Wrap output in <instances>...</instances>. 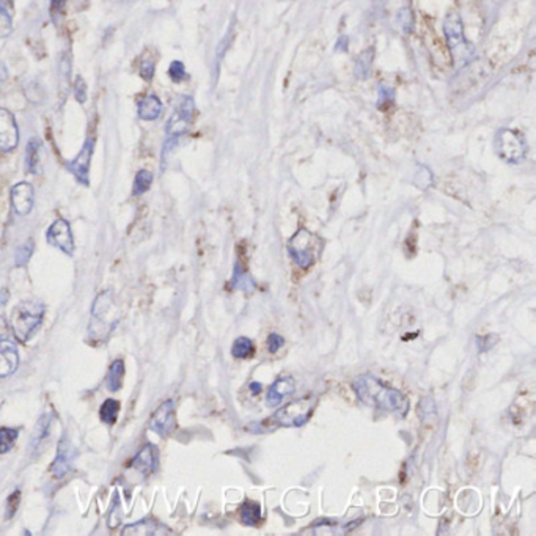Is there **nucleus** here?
Here are the masks:
<instances>
[{
  "mask_svg": "<svg viewBox=\"0 0 536 536\" xmlns=\"http://www.w3.org/2000/svg\"><path fill=\"white\" fill-rule=\"evenodd\" d=\"M443 30H445L448 48L452 50L454 66H464L474 57V48L467 41L463 21H461L458 13H450L447 16L445 22H443Z\"/></svg>",
  "mask_w": 536,
  "mask_h": 536,
  "instance_id": "4",
  "label": "nucleus"
},
{
  "mask_svg": "<svg viewBox=\"0 0 536 536\" xmlns=\"http://www.w3.org/2000/svg\"><path fill=\"white\" fill-rule=\"evenodd\" d=\"M46 238H48L50 246L57 247V249L65 253V255L73 257L76 246H74L71 227H69V223L65 219H57L49 227L48 233H46Z\"/></svg>",
  "mask_w": 536,
  "mask_h": 536,
  "instance_id": "9",
  "label": "nucleus"
},
{
  "mask_svg": "<svg viewBox=\"0 0 536 536\" xmlns=\"http://www.w3.org/2000/svg\"><path fill=\"white\" fill-rule=\"evenodd\" d=\"M44 307L38 302H21L11 315V329L16 340L27 343L38 332L43 322Z\"/></svg>",
  "mask_w": 536,
  "mask_h": 536,
  "instance_id": "3",
  "label": "nucleus"
},
{
  "mask_svg": "<svg viewBox=\"0 0 536 536\" xmlns=\"http://www.w3.org/2000/svg\"><path fill=\"white\" fill-rule=\"evenodd\" d=\"M19 142V129L15 115L0 107V151L10 153Z\"/></svg>",
  "mask_w": 536,
  "mask_h": 536,
  "instance_id": "12",
  "label": "nucleus"
},
{
  "mask_svg": "<svg viewBox=\"0 0 536 536\" xmlns=\"http://www.w3.org/2000/svg\"><path fill=\"white\" fill-rule=\"evenodd\" d=\"M13 30V21H11V16L7 11V8L3 5H0V39L8 37V35Z\"/></svg>",
  "mask_w": 536,
  "mask_h": 536,
  "instance_id": "31",
  "label": "nucleus"
},
{
  "mask_svg": "<svg viewBox=\"0 0 536 536\" xmlns=\"http://www.w3.org/2000/svg\"><path fill=\"white\" fill-rule=\"evenodd\" d=\"M357 396L365 405L376 406L390 412L406 414L407 403L400 390H395L373 376H362L354 382Z\"/></svg>",
  "mask_w": 536,
  "mask_h": 536,
  "instance_id": "1",
  "label": "nucleus"
},
{
  "mask_svg": "<svg viewBox=\"0 0 536 536\" xmlns=\"http://www.w3.org/2000/svg\"><path fill=\"white\" fill-rule=\"evenodd\" d=\"M19 365V354H17L16 344L10 340L0 342V378H7L13 374Z\"/></svg>",
  "mask_w": 536,
  "mask_h": 536,
  "instance_id": "15",
  "label": "nucleus"
},
{
  "mask_svg": "<svg viewBox=\"0 0 536 536\" xmlns=\"http://www.w3.org/2000/svg\"><path fill=\"white\" fill-rule=\"evenodd\" d=\"M261 384H259V382H252L250 384V390H252V394H259V391H261Z\"/></svg>",
  "mask_w": 536,
  "mask_h": 536,
  "instance_id": "41",
  "label": "nucleus"
},
{
  "mask_svg": "<svg viewBox=\"0 0 536 536\" xmlns=\"http://www.w3.org/2000/svg\"><path fill=\"white\" fill-rule=\"evenodd\" d=\"M335 50H348V38H340V41L335 46Z\"/></svg>",
  "mask_w": 536,
  "mask_h": 536,
  "instance_id": "40",
  "label": "nucleus"
},
{
  "mask_svg": "<svg viewBox=\"0 0 536 536\" xmlns=\"http://www.w3.org/2000/svg\"><path fill=\"white\" fill-rule=\"evenodd\" d=\"M151 184H153V173L148 172V170H140L136 175L134 187H132V194H134V195L145 194L147 190L151 187Z\"/></svg>",
  "mask_w": 536,
  "mask_h": 536,
  "instance_id": "29",
  "label": "nucleus"
},
{
  "mask_svg": "<svg viewBox=\"0 0 536 536\" xmlns=\"http://www.w3.org/2000/svg\"><path fill=\"white\" fill-rule=\"evenodd\" d=\"M169 76L173 80V82H181V80L186 79V68H184L183 62H173L169 69Z\"/></svg>",
  "mask_w": 536,
  "mask_h": 536,
  "instance_id": "32",
  "label": "nucleus"
},
{
  "mask_svg": "<svg viewBox=\"0 0 536 536\" xmlns=\"http://www.w3.org/2000/svg\"><path fill=\"white\" fill-rule=\"evenodd\" d=\"M120 316L115 307L111 291H102L95 299L91 307V318L89 324V335L93 342H106L118 326Z\"/></svg>",
  "mask_w": 536,
  "mask_h": 536,
  "instance_id": "2",
  "label": "nucleus"
},
{
  "mask_svg": "<svg viewBox=\"0 0 536 536\" xmlns=\"http://www.w3.org/2000/svg\"><path fill=\"white\" fill-rule=\"evenodd\" d=\"M394 102V91H391L390 89H384V86H380V91H379V107H384L389 106V104Z\"/></svg>",
  "mask_w": 536,
  "mask_h": 536,
  "instance_id": "38",
  "label": "nucleus"
},
{
  "mask_svg": "<svg viewBox=\"0 0 536 536\" xmlns=\"http://www.w3.org/2000/svg\"><path fill=\"white\" fill-rule=\"evenodd\" d=\"M39 149H41V142L38 138H32L30 142L27 143V149H26V164H27V170L30 173H37L38 167H39Z\"/></svg>",
  "mask_w": 536,
  "mask_h": 536,
  "instance_id": "22",
  "label": "nucleus"
},
{
  "mask_svg": "<svg viewBox=\"0 0 536 536\" xmlns=\"http://www.w3.org/2000/svg\"><path fill=\"white\" fill-rule=\"evenodd\" d=\"M318 250H320L318 238L305 228L299 230V232L291 238L290 244H288V252H290L293 261L302 269H307L315 263Z\"/></svg>",
  "mask_w": 536,
  "mask_h": 536,
  "instance_id": "5",
  "label": "nucleus"
},
{
  "mask_svg": "<svg viewBox=\"0 0 536 536\" xmlns=\"http://www.w3.org/2000/svg\"><path fill=\"white\" fill-rule=\"evenodd\" d=\"M233 286L238 288V290H242V291H252L253 288H255V281H253L252 277L241 268L239 263L234 266Z\"/></svg>",
  "mask_w": 536,
  "mask_h": 536,
  "instance_id": "24",
  "label": "nucleus"
},
{
  "mask_svg": "<svg viewBox=\"0 0 536 536\" xmlns=\"http://www.w3.org/2000/svg\"><path fill=\"white\" fill-rule=\"evenodd\" d=\"M19 436V429L16 428H0V454L8 453L15 447Z\"/></svg>",
  "mask_w": 536,
  "mask_h": 536,
  "instance_id": "28",
  "label": "nucleus"
},
{
  "mask_svg": "<svg viewBox=\"0 0 536 536\" xmlns=\"http://www.w3.org/2000/svg\"><path fill=\"white\" fill-rule=\"evenodd\" d=\"M118 412H120V403L117 400L104 401L101 409H100L101 420L106 425H113L115 422H117Z\"/></svg>",
  "mask_w": 536,
  "mask_h": 536,
  "instance_id": "25",
  "label": "nucleus"
},
{
  "mask_svg": "<svg viewBox=\"0 0 536 536\" xmlns=\"http://www.w3.org/2000/svg\"><path fill=\"white\" fill-rule=\"evenodd\" d=\"M50 423H52L50 415H49V414L43 415L41 420H39L38 425H37V428H35L33 436H32V443H30V447H32L33 450H37V448L39 447V443H41V442L46 439V436H48L49 428H50Z\"/></svg>",
  "mask_w": 536,
  "mask_h": 536,
  "instance_id": "23",
  "label": "nucleus"
},
{
  "mask_svg": "<svg viewBox=\"0 0 536 536\" xmlns=\"http://www.w3.org/2000/svg\"><path fill=\"white\" fill-rule=\"evenodd\" d=\"M131 467L140 472L143 477L151 475L158 467V448L151 443H147L140 452L136 454V458L131 461Z\"/></svg>",
  "mask_w": 536,
  "mask_h": 536,
  "instance_id": "14",
  "label": "nucleus"
},
{
  "mask_svg": "<svg viewBox=\"0 0 536 536\" xmlns=\"http://www.w3.org/2000/svg\"><path fill=\"white\" fill-rule=\"evenodd\" d=\"M149 429L154 431L160 437H167L172 431L176 428L175 418V403L172 400L164 401L158 409H156L151 420H149Z\"/></svg>",
  "mask_w": 536,
  "mask_h": 536,
  "instance_id": "11",
  "label": "nucleus"
},
{
  "mask_svg": "<svg viewBox=\"0 0 536 536\" xmlns=\"http://www.w3.org/2000/svg\"><path fill=\"white\" fill-rule=\"evenodd\" d=\"M123 378H124V362L118 359L112 363L107 371V378H106L107 390L118 391L121 389V385H123Z\"/></svg>",
  "mask_w": 536,
  "mask_h": 536,
  "instance_id": "20",
  "label": "nucleus"
},
{
  "mask_svg": "<svg viewBox=\"0 0 536 536\" xmlns=\"http://www.w3.org/2000/svg\"><path fill=\"white\" fill-rule=\"evenodd\" d=\"M285 344V340L281 335H279V333H270L269 338H268V349L270 354L277 353V351L281 349V346Z\"/></svg>",
  "mask_w": 536,
  "mask_h": 536,
  "instance_id": "35",
  "label": "nucleus"
},
{
  "mask_svg": "<svg viewBox=\"0 0 536 536\" xmlns=\"http://www.w3.org/2000/svg\"><path fill=\"white\" fill-rule=\"evenodd\" d=\"M497 151L501 159L510 164L522 163L527 153V145L522 136L512 129H500L497 132Z\"/></svg>",
  "mask_w": 536,
  "mask_h": 536,
  "instance_id": "7",
  "label": "nucleus"
},
{
  "mask_svg": "<svg viewBox=\"0 0 536 536\" xmlns=\"http://www.w3.org/2000/svg\"><path fill=\"white\" fill-rule=\"evenodd\" d=\"M194 115V100L190 96H183L175 112L167 123V136L178 138L187 131Z\"/></svg>",
  "mask_w": 536,
  "mask_h": 536,
  "instance_id": "8",
  "label": "nucleus"
},
{
  "mask_svg": "<svg viewBox=\"0 0 536 536\" xmlns=\"http://www.w3.org/2000/svg\"><path fill=\"white\" fill-rule=\"evenodd\" d=\"M19 501H21V492L19 491H15L8 497V501H7V517L8 519L15 516V512L17 511V506H19Z\"/></svg>",
  "mask_w": 536,
  "mask_h": 536,
  "instance_id": "36",
  "label": "nucleus"
},
{
  "mask_svg": "<svg viewBox=\"0 0 536 536\" xmlns=\"http://www.w3.org/2000/svg\"><path fill=\"white\" fill-rule=\"evenodd\" d=\"M253 343L250 338L247 337H239L238 340H234V343L232 346V353L236 357V359H247L253 354Z\"/></svg>",
  "mask_w": 536,
  "mask_h": 536,
  "instance_id": "27",
  "label": "nucleus"
},
{
  "mask_svg": "<svg viewBox=\"0 0 536 536\" xmlns=\"http://www.w3.org/2000/svg\"><path fill=\"white\" fill-rule=\"evenodd\" d=\"M93 149H95V138L89 137L86 138L85 145L82 147V149H80V153L66 164L68 170L71 172L74 178H76L80 184H84V186H89L90 184V164H91V158H93Z\"/></svg>",
  "mask_w": 536,
  "mask_h": 536,
  "instance_id": "10",
  "label": "nucleus"
},
{
  "mask_svg": "<svg viewBox=\"0 0 536 536\" xmlns=\"http://www.w3.org/2000/svg\"><path fill=\"white\" fill-rule=\"evenodd\" d=\"M74 96L79 104H85L86 101V84L82 76H77L76 84H74Z\"/></svg>",
  "mask_w": 536,
  "mask_h": 536,
  "instance_id": "33",
  "label": "nucleus"
},
{
  "mask_svg": "<svg viewBox=\"0 0 536 536\" xmlns=\"http://www.w3.org/2000/svg\"><path fill=\"white\" fill-rule=\"evenodd\" d=\"M371 63H373V50H365L360 57H357L355 60V76L359 79H367L368 74H370L371 69Z\"/></svg>",
  "mask_w": 536,
  "mask_h": 536,
  "instance_id": "26",
  "label": "nucleus"
},
{
  "mask_svg": "<svg viewBox=\"0 0 536 536\" xmlns=\"http://www.w3.org/2000/svg\"><path fill=\"white\" fill-rule=\"evenodd\" d=\"M33 249H35V244H33V241H32V239L26 241L24 244L17 247V250H16V253H15V263H16V266H19V268L26 266V264L28 263V259H30V257H32Z\"/></svg>",
  "mask_w": 536,
  "mask_h": 536,
  "instance_id": "30",
  "label": "nucleus"
},
{
  "mask_svg": "<svg viewBox=\"0 0 536 536\" xmlns=\"http://www.w3.org/2000/svg\"><path fill=\"white\" fill-rule=\"evenodd\" d=\"M138 118L145 121H153L159 118V115L163 113V102L156 95H147L138 101L137 106Z\"/></svg>",
  "mask_w": 536,
  "mask_h": 536,
  "instance_id": "18",
  "label": "nucleus"
},
{
  "mask_svg": "<svg viewBox=\"0 0 536 536\" xmlns=\"http://www.w3.org/2000/svg\"><path fill=\"white\" fill-rule=\"evenodd\" d=\"M35 203V190L30 183H17L11 189V205L16 214L27 216L30 214Z\"/></svg>",
  "mask_w": 536,
  "mask_h": 536,
  "instance_id": "13",
  "label": "nucleus"
},
{
  "mask_svg": "<svg viewBox=\"0 0 536 536\" xmlns=\"http://www.w3.org/2000/svg\"><path fill=\"white\" fill-rule=\"evenodd\" d=\"M296 390V382L294 379L290 376H284L279 378L275 382L270 385V389L266 395V403L268 406H279L281 401H284L285 396H290L294 394Z\"/></svg>",
  "mask_w": 536,
  "mask_h": 536,
  "instance_id": "17",
  "label": "nucleus"
},
{
  "mask_svg": "<svg viewBox=\"0 0 536 536\" xmlns=\"http://www.w3.org/2000/svg\"><path fill=\"white\" fill-rule=\"evenodd\" d=\"M315 398H301L297 401H291L290 405L284 406L274 415V423L279 426H293L299 428L308 422L311 412L315 409Z\"/></svg>",
  "mask_w": 536,
  "mask_h": 536,
  "instance_id": "6",
  "label": "nucleus"
},
{
  "mask_svg": "<svg viewBox=\"0 0 536 536\" xmlns=\"http://www.w3.org/2000/svg\"><path fill=\"white\" fill-rule=\"evenodd\" d=\"M239 516H241V521L244 522L246 526L257 527L258 522L261 521V508H259V505L257 503V501L247 500L246 503L241 506Z\"/></svg>",
  "mask_w": 536,
  "mask_h": 536,
  "instance_id": "21",
  "label": "nucleus"
},
{
  "mask_svg": "<svg viewBox=\"0 0 536 536\" xmlns=\"http://www.w3.org/2000/svg\"><path fill=\"white\" fill-rule=\"evenodd\" d=\"M71 464H73V448L71 443L68 442L65 436L62 437V441L59 443V450H57V456L55 461L52 463V474H54L57 478L65 477L69 470H71Z\"/></svg>",
  "mask_w": 536,
  "mask_h": 536,
  "instance_id": "16",
  "label": "nucleus"
},
{
  "mask_svg": "<svg viewBox=\"0 0 536 536\" xmlns=\"http://www.w3.org/2000/svg\"><path fill=\"white\" fill-rule=\"evenodd\" d=\"M164 533H169L165 530V527L160 526V524L158 521H154V519L151 517H147L143 519V521L140 522H136V524H131V526H126L123 532H121V535H164Z\"/></svg>",
  "mask_w": 536,
  "mask_h": 536,
  "instance_id": "19",
  "label": "nucleus"
},
{
  "mask_svg": "<svg viewBox=\"0 0 536 536\" xmlns=\"http://www.w3.org/2000/svg\"><path fill=\"white\" fill-rule=\"evenodd\" d=\"M138 74H140L145 80H151L154 76V65L149 62H143L140 65V69H138Z\"/></svg>",
  "mask_w": 536,
  "mask_h": 536,
  "instance_id": "39",
  "label": "nucleus"
},
{
  "mask_svg": "<svg viewBox=\"0 0 536 536\" xmlns=\"http://www.w3.org/2000/svg\"><path fill=\"white\" fill-rule=\"evenodd\" d=\"M398 22L403 27L405 32H411L412 30V13L409 8H403L400 13H398Z\"/></svg>",
  "mask_w": 536,
  "mask_h": 536,
  "instance_id": "34",
  "label": "nucleus"
},
{
  "mask_svg": "<svg viewBox=\"0 0 536 536\" xmlns=\"http://www.w3.org/2000/svg\"><path fill=\"white\" fill-rule=\"evenodd\" d=\"M66 0H50V17L54 21L59 19L62 16L63 10H65Z\"/></svg>",
  "mask_w": 536,
  "mask_h": 536,
  "instance_id": "37",
  "label": "nucleus"
}]
</instances>
